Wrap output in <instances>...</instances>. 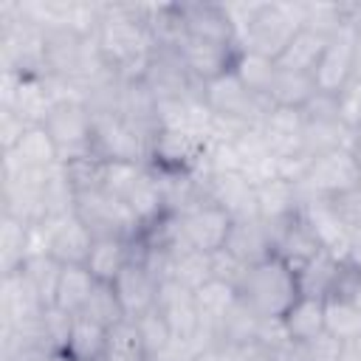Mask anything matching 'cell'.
Masks as SVG:
<instances>
[{"mask_svg": "<svg viewBox=\"0 0 361 361\" xmlns=\"http://www.w3.org/2000/svg\"><path fill=\"white\" fill-rule=\"evenodd\" d=\"M96 45L104 62L124 82H144L155 39L147 25V3H102V23L96 28Z\"/></svg>", "mask_w": 361, "mask_h": 361, "instance_id": "cell-1", "label": "cell"}, {"mask_svg": "<svg viewBox=\"0 0 361 361\" xmlns=\"http://www.w3.org/2000/svg\"><path fill=\"white\" fill-rule=\"evenodd\" d=\"M305 28V3L296 0H268L257 3L248 25L237 37L240 51H254L276 62L285 45Z\"/></svg>", "mask_w": 361, "mask_h": 361, "instance_id": "cell-2", "label": "cell"}, {"mask_svg": "<svg viewBox=\"0 0 361 361\" xmlns=\"http://www.w3.org/2000/svg\"><path fill=\"white\" fill-rule=\"evenodd\" d=\"M240 299L257 310L262 319H282L290 305L299 299V285L293 268H288L279 257H268L257 265L248 268L243 285H240Z\"/></svg>", "mask_w": 361, "mask_h": 361, "instance_id": "cell-3", "label": "cell"}, {"mask_svg": "<svg viewBox=\"0 0 361 361\" xmlns=\"http://www.w3.org/2000/svg\"><path fill=\"white\" fill-rule=\"evenodd\" d=\"M299 214L307 223V228L313 231V237L319 240L324 254H330L341 265L361 268V228L347 223L330 200L302 195Z\"/></svg>", "mask_w": 361, "mask_h": 361, "instance_id": "cell-4", "label": "cell"}, {"mask_svg": "<svg viewBox=\"0 0 361 361\" xmlns=\"http://www.w3.org/2000/svg\"><path fill=\"white\" fill-rule=\"evenodd\" d=\"M200 93H203V102H206V107L212 110L214 118L237 124V127H259L262 118L268 116V110L274 107L268 99L251 93L237 79L234 68L226 71L223 76L206 82Z\"/></svg>", "mask_w": 361, "mask_h": 361, "instance_id": "cell-5", "label": "cell"}, {"mask_svg": "<svg viewBox=\"0 0 361 361\" xmlns=\"http://www.w3.org/2000/svg\"><path fill=\"white\" fill-rule=\"evenodd\" d=\"M355 186H361V161L353 147H338L316 155L299 180V192L305 197H324V200L341 197Z\"/></svg>", "mask_w": 361, "mask_h": 361, "instance_id": "cell-6", "label": "cell"}, {"mask_svg": "<svg viewBox=\"0 0 361 361\" xmlns=\"http://www.w3.org/2000/svg\"><path fill=\"white\" fill-rule=\"evenodd\" d=\"M76 214L93 231V237H141V223L133 217L124 200L104 189H90L76 195Z\"/></svg>", "mask_w": 361, "mask_h": 361, "instance_id": "cell-7", "label": "cell"}, {"mask_svg": "<svg viewBox=\"0 0 361 361\" xmlns=\"http://www.w3.org/2000/svg\"><path fill=\"white\" fill-rule=\"evenodd\" d=\"M90 149L102 161L149 164V138L141 135L133 124H127L118 113H96L93 116V141H90Z\"/></svg>", "mask_w": 361, "mask_h": 361, "instance_id": "cell-8", "label": "cell"}, {"mask_svg": "<svg viewBox=\"0 0 361 361\" xmlns=\"http://www.w3.org/2000/svg\"><path fill=\"white\" fill-rule=\"evenodd\" d=\"M358 39H361V31L347 23L338 34H333L322 51V59L313 71V82H316V90L319 93H327V96H338L350 82H353V73H355V56H358Z\"/></svg>", "mask_w": 361, "mask_h": 361, "instance_id": "cell-9", "label": "cell"}, {"mask_svg": "<svg viewBox=\"0 0 361 361\" xmlns=\"http://www.w3.org/2000/svg\"><path fill=\"white\" fill-rule=\"evenodd\" d=\"M54 96L48 90L45 76H23L3 71L0 79V107L20 116L28 127L45 124L48 113L54 110Z\"/></svg>", "mask_w": 361, "mask_h": 361, "instance_id": "cell-10", "label": "cell"}, {"mask_svg": "<svg viewBox=\"0 0 361 361\" xmlns=\"http://www.w3.org/2000/svg\"><path fill=\"white\" fill-rule=\"evenodd\" d=\"M45 130L51 133L62 164L73 161L79 155L93 152L90 141H93V116L82 102H59L54 104V110L45 118Z\"/></svg>", "mask_w": 361, "mask_h": 361, "instance_id": "cell-11", "label": "cell"}, {"mask_svg": "<svg viewBox=\"0 0 361 361\" xmlns=\"http://www.w3.org/2000/svg\"><path fill=\"white\" fill-rule=\"evenodd\" d=\"M231 217L214 206L212 200H203L192 212L178 217V237L183 248H195L203 254H214L226 245L228 231H231Z\"/></svg>", "mask_w": 361, "mask_h": 361, "instance_id": "cell-12", "label": "cell"}, {"mask_svg": "<svg viewBox=\"0 0 361 361\" xmlns=\"http://www.w3.org/2000/svg\"><path fill=\"white\" fill-rule=\"evenodd\" d=\"M39 226H42V234H45V251L56 262H62V265H85L87 262L96 237L79 214L42 220Z\"/></svg>", "mask_w": 361, "mask_h": 361, "instance_id": "cell-13", "label": "cell"}, {"mask_svg": "<svg viewBox=\"0 0 361 361\" xmlns=\"http://www.w3.org/2000/svg\"><path fill=\"white\" fill-rule=\"evenodd\" d=\"M206 200L220 206L234 223L237 220H259L257 217V186L243 172H220L203 180Z\"/></svg>", "mask_w": 361, "mask_h": 361, "instance_id": "cell-14", "label": "cell"}, {"mask_svg": "<svg viewBox=\"0 0 361 361\" xmlns=\"http://www.w3.org/2000/svg\"><path fill=\"white\" fill-rule=\"evenodd\" d=\"M155 310L164 316V322L172 330V338H195L200 336V313L195 302V290L183 288L175 279H161Z\"/></svg>", "mask_w": 361, "mask_h": 361, "instance_id": "cell-15", "label": "cell"}, {"mask_svg": "<svg viewBox=\"0 0 361 361\" xmlns=\"http://www.w3.org/2000/svg\"><path fill=\"white\" fill-rule=\"evenodd\" d=\"M262 141L276 161L305 152V110L296 107H271L259 124Z\"/></svg>", "mask_w": 361, "mask_h": 361, "instance_id": "cell-16", "label": "cell"}, {"mask_svg": "<svg viewBox=\"0 0 361 361\" xmlns=\"http://www.w3.org/2000/svg\"><path fill=\"white\" fill-rule=\"evenodd\" d=\"M209 138L183 130H158L149 144V166L155 169H195Z\"/></svg>", "mask_w": 361, "mask_h": 361, "instance_id": "cell-17", "label": "cell"}, {"mask_svg": "<svg viewBox=\"0 0 361 361\" xmlns=\"http://www.w3.org/2000/svg\"><path fill=\"white\" fill-rule=\"evenodd\" d=\"M178 54H180L186 71L192 73V79L197 85H206V82H212V79H217L234 68L240 48L226 45V42H206V39L183 37V42L178 45Z\"/></svg>", "mask_w": 361, "mask_h": 361, "instance_id": "cell-18", "label": "cell"}, {"mask_svg": "<svg viewBox=\"0 0 361 361\" xmlns=\"http://www.w3.org/2000/svg\"><path fill=\"white\" fill-rule=\"evenodd\" d=\"M180 6V20H183V31L192 39H206V42H226V45H237L234 39V25L226 14L223 3H178Z\"/></svg>", "mask_w": 361, "mask_h": 361, "instance_id": "cell-19", "label": "cell"}, {"mask_svg": "<svg viewBox=\"0 0 361 361\" xmlns=\"http://www.w3.org/2000/svg\"><path fill=\"white\" fill-rule=\"evenodd\" d=\"M268 234H271V243H274V257H279L288 268H293V274L322 251L319 240L313 237V231L307 228L302 214H296L293 220H288L282 226L268 228Z\"/></svg>", "mask_w": 361, "mask_h": 361, "instance_id": "cell-20", "label": "cell"}, {"mask_svg": "<svg viewBox=\"0 0 361 361\" xmlns=\"http://www.w3.org/2000/svg\"><path fill=\"white\" fill-rule=\"evenodd\" d=\"M158 285L161 279L144 265V262H130L113 282L118 302L127 313V319H135L147 310L155 307V296H158Z\"/></svg>", "mask_w": 361, "mask_h": 361, "instance_id": "cell-21", "label": "cell"}, {"mask_svg": "<svg viewBox=\"0 0 361 361\" xmlns=\"http://www.w3.org/2000/svg\"><path fill=\"white\" fill-rule=\"evenodd\" d=\"M299 206H302V192H299V183L293 180L271 178L257 186V217L268 228L293 220L299 214Z\"/></svg>", "mask_w": 361, "mask_h": 361, "instance_id": "cell-22", "label": "cell"}, {"mask_svg": "<svg viewBox=\"0 0 361 361\" xmlns=\"http://www.w3.org/2000/svg\"><path fill=\"white\" fill-rule=\"evenodd\" d=\"M127 209L133 212V217L141 223V231L155 226L158 220L166 217V203H164V192H161V180L155 175V169L147 164L141 169V175L133 180V186L124 195Z\"/></svg>", "mask_w": 361, "mask_h": 361, "instance_id": "cell-23", "label": "cell"}, {"mask_svg": "<svg viewBox=\"0 0 361 361\" xmlns=\"http://www.w3.org/2000/svg\"><path fill=\"white\" fill-rule=\"evenodd\" d=\"M118 116L127 124H133L141 135H147L149 144H152V135L158 133V99H155V93L149 90L147 82H124L121 85Z\"/></svg>", "mask_w": 361, "mask_h": 361, "instance_id": "cell-24", "label": "cell"}, {"mask_svg": "<svg viewBox=\"0 0 361 361\" xmlns=\"http://www.w3.org/2000/svg\"><path fill=\"white\" fill-rule=\"evenodd\" d=\"M223 248L231 251L248 268L274 254V243H271V234H268L262 220H237V223H231V231H228V240H226Z\"/></svg>", "mask_w": 361, "mask_h": 361, "instance_id": "cell-25", "label": "cell"}, {"mask_svg": "<svg viewBox=\"0 0 361 361\" xmlns=\"http://www.w3.org/2000/svg\"><path fill=\"white\" fill-rule=\"evenodd\" d=\"M240 299V290L220 282V279H209L203 288L195 290V302H197V313H200V330L217 341V327L223 324V319L228 316V310L234 307V302Z\"/></svg>", "mask_w": 361, "mask_h": 361, "instance_id": "cell-26", "label": "cell"}, {"mask_svg": "<svg viewBox=\"0 0 361 361\" xmlns=\"http://www.w3.org/2000/svg\"><path fill=\"white\" fill-rule=\"evenodd\" d=\"M133 262V240L124 237H96L90 257H87V271L99 282H116V276Z\"/></svg>", "mask_w": 361, "mask_h": 361, "instance_id": "cell-27", "label": "cell"}, {"mask_svg": "<svg viewBox=\"0 0 361 361\" xmlns=\"http://www.w3.org/2000/svg\"><path fill=\"white\" fill-rule=\"evenodd\" d=\"M344 265L338 259H333L330 254L319 251L310 262H305L296 271V285H299V296H313V299H327L338 279H341Z\"/></svg>", "mask_w": 361, "mask_h": 361, "instance_id": "cell-28", "label": "cell"}, {"mask_svg": "<svg viewBox=\"0 0 361 361\" xmlns=\"http://www.w3.org/2000/svg\"><path fill=\"white\" fill-rule=\"evenodd\" d=\"M0 155H8V158H14L17 164L31 166V169H51V166L62 164L59 149H56L51 133L45 130V124L28 127V130L23 133L20 144H17L11 152H0Z\"/></svg>", "mask_w": 361, "mask_h": 361, "instance_id": "cell-29", "label": "cell"}, {"mask_svg": "<svg viewBox=\"0 0 361 361\" xmlns=\"http://www.w3.org/2000/svg\"><path fill=\"white\" fill-rule=\"evenodd\" d=\"M324 330L344 344L361 341V305L350 293H333L324 299Z\"/></svg>", "mask_w": 361, "mask_h": 361, "instance_id": "cell-30", "label": "cell"}, {"mask_svg": "<svg viewBox=\"0 0 361 361\" xmlns=\"http://www.w3.org/2000/svg\"><path fill=\"white\" fill-rule=\"evenodd\" d=\"M285 333L290 341L305 344L316 336L324 333V299H313V296H299L290 310L282 316Z\"/></svg>", "mask_w": 361, "mask_h": 361, "instance_id": "cell-31", "label": "cell"}, {"mask_svg": "<svg viewBox=\"0 0 361 361\" xmlns=\"http://www.w3.org/2000/svg\"><path fill=\"white\" fill-rule=\"evenodd\" d=\"M324 45H327V37H322L310 28H302L285 45V51L276 56V68L279 71H293V73H313L319 59H322Z\"/></svg>", "mask_w": 361, "mask_h": 361, "instance_id": "cell-32", "label": "cell"}, {"mask_svg": "<svg viewBox=\"0 0 361 361\" xmlns=\"http://www.w3.org/2000/svg\"><path fill=\"white\" fill-rule=\"evenodd\" d=\"M259 327H262V316L257 310H251L243 299L234 302V307L228 310V316L223 319V324L217 327V341L228 344V347H251L259 341Z\"/></svg>", "mask_w": 361, "mask_h": 361, "instance_id": "cell-33", "label": "cell"}, {"mask_svg": "<svg viewBox=\"0 0 361 361\" xmlns=\"http://www.w3.org/2000/svg\"><path fill=\"white\" fill-rule=\"evenodd\" d=\"M107 330L104 324L87 319V316H73V324H71V336H68V344H65V353L71 361H99L102 353H104V344H107Z\"/></svg>", "mask_w": 361, "mask_h": 361, "instance_id": "cell-34", "label": "cell"}, {"mask_svg": "<svg viewBox=\"0 0 361 361\" xmlns=\"http://www.w3.org/2000/svg\"><path fill=\"white\" fill-rule=\"evenodd\" d=\"M96 288L93 274L87 271V265H65L62 276H59V288H56V299L54 305L71 316H79L90 299Z\"/></svg>", "mask_w": 361, "mask_h": 361, "instance_id": "cell-35", "label": "cell"}, {"mask_svg": "<svg viewBox=\"0 0 361 361\" xmlns=\"http://www.w3.org/2000/svg\"><path fill=\"white\" fill-rule=\"evenodd\" d=\"M28 231L31 226L0 214V276L14 274L25 265L28 259Z\"/></svg>", "mask_w": 361, "mask_h": 361, "instance_id": "cell-36", "label": "cell"}, {"mask_svg": "<svg viewBox=\"0 0 361 361\" xmlns=\"http://www.w3.org/2000/svg\"><path fill=\"white\" fill-rule=\"evenodd\" d=\"M234 73H237V79H240L251 93L268 99V93H271V87H274V79H276L279 68H276L274 59H268V56H262V54L240 51L237 59H234Z\"/></svg>", "mask_w": 361, "mask_h": 361, "instance_id": "cell-37", "label": "cell"}, {"mask_svg": "<svg viewBox=\"0 0 361 361\" xmlns=\"http://www.w3.org/2000/svg\"><path fill=\"white\" fill-rule=\"evenodd\" d=\"M316 82L313 73H293V71H279L274 79V87L268 93V102L274 107H296L305 110V104L316 96Z\"/></svg>", "mask_w": 361, "mask_h": 361, "instance_id": "cell-38", "label": "cell"}, {"mask_svg": "<svg viewBox=\"0 0 361 361\" xmlns=\"http://www.w3.org/2000/svg\"><path fill=\"white\" fill-rule=\"evenodd\" d=\"M166 279H175L189 290L203 288L209 279H214L212 254H203V251H195V248H175Z\"/></svg>", "mask_w": 361, "mask_h": 361, "instance_id": "cell-39", "label": "cell"}, {"mask_svg": "<svg viewBox=\"0 0 361 361\" xmlns=\"http://www.w3.org/2000/svg\"><path fill=\"white\" fill-rule=\"evenodd\" d=\"M42 203H45V220L76 214V189L68 178L65 164H56L48 169L45 186H42Z\"/></svg>", "mask_w": 361, "mask_h": 361, "instance_id": "cell-40", "label": "cell"}, {"mask_svg": "<svg viewBox=\"0 0 361 361\" xmlns=\"http://www.w3.org/2000/svg\"><path fill=\"white\" fill-rule=\"evenodd\" d=\"M62 268H65V265H62V262H56L51 254H31L20 271H23V274L28 276V282L37 288L39 299L51 307V305H54V299H56V288H59Z\"/></svg>", "mask_w": 361, "mask_h": 361, "instance_id": "cell-41", "label": "cell"}, {"mask_svg": "<svg viewBox=\"0 0 361 361\" xmlns=\"http://www.w3.org/2000/svg\"><path fill=\"white\" fill-rule=\"evenodd\" d=\"M82 316H87V319H93V322H99V324H104V327H113V324H118L121 319H127V313H124V307H121V302H118V293H116L113 282H99V279H96V288H93L90 299H87Z\"/></svg>", "mask_w": 361, "mask_h": 361, "instance_id": "cell-42", "label": "cell"}, {"mask_svg": "<svg viewBox=\"0 0 361 361\" xmlns=\"http://www.w3.org/2000/svg\"><path fill=\"white\" fill-rule=\"evenodd\" d=\"M347 25V6L344 3H305V28L333 37Z\"/></svg>", "mask_w": 361, "mask_h": 361, "instance_id": "cell-43", "label": "cell"}, {"mask_svg": "<svg viewBox=\"0 0 361 361\" xmlns=\"http://www.w3.org/2000/svg\"><path fill=\"white\" fill-rule=\"evenodd\" d=\"M133 322L138 324V333H141V338H144V347H147V353H149V361H158V358L166 353V347L172 344V330H169V324L164 322V316H161L155 307L147 310V313H141V316H135Z\"/></svg>", "mask_w": 361, "mask_h": 361, "instance_id": "cell-44", "label": "cell"}, {"mask_svg": "<svg viewBox=\"0 0 361 361\" xmlns=\"http://www.w3.org/2000/svg\"><path fill=\"white\" fill-rule=\"evenodd\" d=\"M147 164H130V161H104V178H102V189L116 195L118 200H124L127 189L133 186V180L141 175Z\"/></svg>", "mask_w": 361, "mask_h": 361, "instance_id": "cell-45", "label": "cell"}, {"mask_svg": "<svg viewBox=\"0 0 361 361\" xmlns=\"http://www.w3.org/2000/svg\"><path fill=\"white\" fill-rule=\"evenodd\" d=\"M296 355L299 361H341L344 355V341H338L336 336H330L327 330L305 344H296Z\"/></svg>", "mask_w": 361, "mask_h": 361, "instance_id": "cell-46", "label": "cell"}, {"mask_svg": "<svg viewBox=\"0 0 361 361\" xmlns=\"http://www.w3.org/2000/svg\"><path fill=\"white\" fill-rule=\"evenodd\" d=\"M212 271H214V279H220V282H226V285L240 290V285H243V279L248 274V265L240 262L231 251L220 248V251L212 254Z\"/></svg>", "mask_w": 361, "mask_h": 361, "instance_id": "cell-47", "label": "cell"}, {"mask_svg": "<svg viewBox=\"0 0 361 361\" xmlns=\"http://www.w3.org/2000/svg\"><path fill=\"white\" fill-rule=\"evenodd\" d=\"M25 130H28V124L20 116H14L11 110L0 107V152H11L20 144Z\"/></svg>", "mask_w": 361, "mask_h": 361, "instance_id": "cell-48", "label": "cell"}, {"mask_svg": "<svg viewBox=\"0 0 361 361\" xmlns=\"http://www.w3.org/2000/svg\"><path fill=\"white\" fill-rule=\"evenodd\" d=\"M330 203L336 206V212H338L347 223H353V226L361 228V186H355L353 192H347V195H341V197H333Z\"/></svg>", "mask_w": 361, "mask_h": 361, "instance_id": "cell-49", "label": "cell"}, {"mask_svg": "<svg viewBox=\"0 0 361 361\" xmlns=\"http://www.w3.org/2000/svg\"><path fill=\"white\" fill-rule=\"evenodd\" d=\"M192 361H237V347H228V344L212 341V344H209V347H203Z\"/></svg>", "mask_w": 361, "mask_h": 361, "instance_id": "cell-50", "label": "cell"}, {"mask_svg": "<svg viewBox=\"0 0 361 361\" xmlns=\"http://www.w3.org/2000/svg\"><path fill=\"white\" fill-rule=\"evenodd\" d=\"M25 361H71L68 353H56V350H42V353H34L31 358Z\"/></svg>", "mask_w": 361, "mask_h": 361, "instance_id": "cell-51", "label": "cell"}, {"mask_svg": "<svg viewBox=\"0 0 361 361\" xmlns=\"http://www.w3.org/2000/svg\"><path fill=\"white\" fill-rule=\"evenodd\" d=\"M341 361H361V341L344 344V355H341Z\"/></svg>", "mask_w": 361, "mask_h": 361, "instance_id": "cell-52", "label": "cell"}, {"mask_svg": "<svg viewBox=\"0 0 361 361\" xmlns=\"http://www.w3.org/2000/svg\"><path fill=\"white\" fill-rule=\"evenodd\" d=\"M355 147H361V121H358V127H355Z\"/></svg>", "mask_w": 361, "mask_h": 361, "instance_id": "cell-53", "label": "cell"}]
</instances>
